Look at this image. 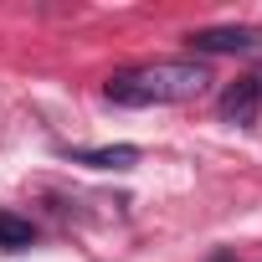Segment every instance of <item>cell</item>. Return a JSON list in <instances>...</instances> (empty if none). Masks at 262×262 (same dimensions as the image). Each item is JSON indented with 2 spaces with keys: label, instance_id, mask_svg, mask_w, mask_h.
<instances>
[{
  "label": "cell",
  "instance_id": "obj_1",
  "mask_svg": "<svg viewBox=\"0 0 262 262\" xmlns=\"http://www.w3.org/2000/svg\"><path fill=\"white\" fill-rule=\"evenodd\" d=\"M206 67L201 62H139L123 67L103 82V98L118 108H160V103H190L206 93Z\"/></svg>",
  "mask_w": 262,
  "mask_h": 262
},
{
  "label": "cell",
  "instance_id": "obj_4",
  "mask_svg": "<svg viewBox=\"0 0 262 262\" xmlns=\"http://www.w3.org/2000/svg\"><path fill=\"white\" fill-rule=\"evenodd\" d=\"M72 160H82L93 170H134L139 165V149L134 144H103V149H77Z\"/></svg>",
  "mask_w": 262,
  "mask_h": 262
},
{
  "label": "cell",
  "instance_id": "obj_2",
  "mask_svg": "<svg viewBox=\"0 0 262 262\" xmlns=\"http://www.w3.org/2000/svg\"><path fill=\"white\" fill-rule=\"evenodd\" d=\"M190 47L206 57H262V31L257 26H206V31H190Z\"/></svg>",
  "mask_w": 262,
  "mask_h": 262
},
{
  "label": "cell",
  "instance_id": "obj_5",
  "mask_svg": "<svg viewBox=\"0 0 262 262\" xmlns=\"http://www.w3.org/2000/svg\"><path fill=\"white\" fill-rule=\"evenodd\" d=\"M31 242H36L31 221H21L16 211H0V247H6V252H26Z\"/></svg>",
  "mask_w": 262,
  "mask_h": 262
},
{
  "label": "cell",
  "instance_id": "obj_3",
  "mask_svg": "<svg viewBox=\"0 0 262 262\" xmlns=\"http://www.w3.org/2000/svg\"><path fill=\"white\" fill-rule=\"evenodd\" d=\"M216 113L226 118V123H257V113H262V72H247V77H236V82H226V93H221V103H216Z\"/></svg>",
  "mask_w": 262,
  "mask_h": 262
}]
</instances>
